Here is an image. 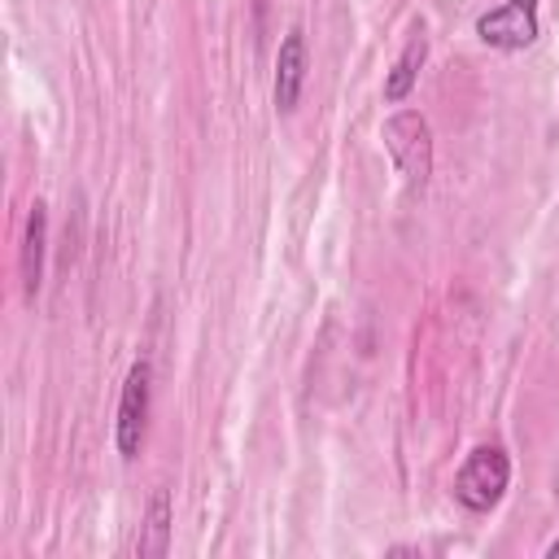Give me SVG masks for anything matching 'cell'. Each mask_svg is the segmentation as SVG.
Instances as JSON below:
<instances>
[{
    "instance_id": "1",
    "label": "cell",
    "mask_w": 559,
    "mask_h": 559,
    "mask_svg": "<svg viewBox=\"0 0 559 559\" xmlns=\"http://www.w3.org/2000/svg\"><path fill=\"white\" fill-rule=\"evenodd\" d=\"M380 140L397 166V175L406 179V188H424L432 175V127L419 109H397L384 118Z\"/></svg>"
},
{
    "instance_id": "7",
    "label": "cell",
    "mask_w": 559,
    "mask_h": 559,
    "mask_svg": "<svg viewBox=\"0 0 559 559\" xmlns=\"http://www.w3.org/2000/svg\"><path fill=\"white\" fill-rule=\"evenodd\" d=\"M424 57H428V35H424V22H415L406 48L397 52V61H393V70H389V79H384V100H406V96H411Z\"/></svg>"
},
{
    "instance_id": "3",
    "label": "cell",
    "mask_w": 559,
    "mask_h": 559,
    "mask_svg": "<svg viewBox=\"0 0 559 559\" xmlns=\"http://www.w3.org/2000/svg\"><path fill=\"white\" fill-rule=\"evenodd\" d=\"M148 393H153V367L148 358H135L122 393H118V419H114V445L122 459H135L144 445V428H148Z\"/></svg>"
},
{
    "instance_id": "2",
    "label": "cell",
    "mask_w": 559,
    "mask_h": 559,
    "mask_svg": "<svg viewBox=\"0 0 559 559\" xmlns=\"http://www.w3.org/2000/svg\"><path fill=\"white\" fill-rule=\"evenodd\" d=\"M507 485H511V459H507V450L502 445H476L463 459L459 476H454V498L467 511L480 515V511H493L498 507V498L507 493Z\"/></svg>"
},
{
    "instance_id": "5",
    "label": "cell",
    "mask_w": 559,
    "mask_h": 559,
    "mask_svg": "<svg viewBox=\"0 0 559 559\" xmlns=\"http://www.w3.org/2000/svg\"><path fill=\"white\" fill-rule=\"evenodd\" d=\"M301 83H306V31L293 26L280 39V52H275V109L280 114H293L297 109Z\"/></svg>"
},
{
    "instance_id": "4",
    "label": "cell",
    "mask_w": 559,
    "mask_h": 559,
    "mask_svg": "<svg viewBox=\"0 0 559 559\" xmlns=\"http://www.w3.org/2000/svg\"><path fill=\"white\" fill-rule=\"evenodd\" d=\"M476 35H480L489 48H502V52L528 48V44L537 39V0H502L498 9L480 13Z\"/></svg>"
},
{
    "instance_id": "9",
    "label": "cell",
    "mask_w": 559,
    "mask_h": 559,
    "mask_svg": "<svg viewBox=\"0 0 559 559\" xmlns=\"http://www.w3.org/2000/svg\"><path fill=\"white\" fill-rule=\"evenodd\" d=\"M546 555H550V559H559V537H555V542L546 546Z\"/></svg>"
},
{
    "instance_id": "8",
    "label": "cell",
    "mask_w": 559,
    "mask_h": 559,
    "mask_svg": "<svg viewBox=\"0 0 559 559\" xmlns=\"http://www.w3.org/2000/svg\"><path fill=\"white\" fill-rule=\"evenodd\" d=\"M166 550H170V493L166 489H153L148 511H144V524H140V537H135V555L140 559H157Z\"/></svg>"
},
{
    "instance_id": "6",
    "label": "cell",
    "mask_w": 559,
    "mask_h": 559,
    "mask_svg": "<svg viewBox=\"0 0 559 559\" xmlns=\"http://www.w3.org/2000/svg\"><path fill=\"white\" fill-rule=\"evenodd\" d=\"M44 253H48V205L35 201L22 231V293L35 297L44 284Z\"/></svg>"
}]
</instances>
